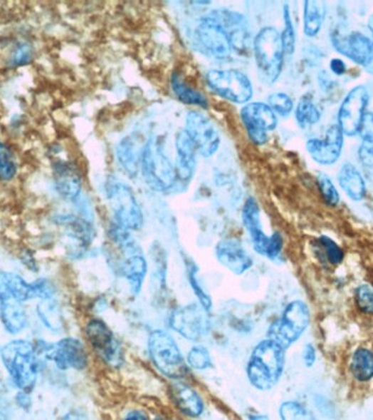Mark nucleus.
Wrapping results in <instances>:
<instances>
[{
  "label": "nucleus",
  "instance_id": "1",
  "mask_svg": "<svg viewBox=\"0 0 373 420\" xmlns=\"http://www.w3.org/2000/svg\"><path fill=\"white\" fill-rule=\"evenodd\" d=\"M286 349L270 338L254 346L248 360L247 378L260 391L273 389L282 378L286 362Z\"/></svg>",
  "mask_w": 373,
  "mask_h": 420
},
{
  "label": "nucleus",
  "instance_id": "2",
  "mask_svg": "<svg viewBox=\"0 0 373 420\" xmlns=\"http://www.w3.org/2000/svg\"><path fill=\"white\" fill-rule=\"evenodd\" d=\"M38 352L34 344L24 339L9 342L0 349V358L12 382L22 392L30 393L38 377Z\"/></svg>",
  "mask_w": 373,
  "mask_h": 420
},
{
  "label": "nucleus",
  "instance_id": "3",
  "mask_svg": "<svg viewBox=\"0 0 373 420\" xmlns=\"http://www.w3.org/2000/svg\"><path fill=\"white\" fill-rule=\"evenodd\" d=\"M149 359L166 378L180 380L188 374V366L179 346L163 329L152 331L147 339Z\"/></svg>",
  "mask_w": 373,
  "mask_h": 420
},
{
  "label": "nucleus",
  "instance_id": "4",
  "mask_svg": "<svg viewBox=\"0 0 373 420\" xmlns=\"http://www.w3.org/2000/svg\"><path fill=\"white\" fill-rule=\"evenodd\" d=\"M252 47L260 75L268 83H275L282 73L284 61V47L280 32L273 26H264L254 38Z\"/></svg>",
  "mask_w": 373,
  "mask_h": 420
},
{
  "label": "nucleus",
  "instance_id": "5",
  "mask_svg": "<svg viewBox=\"0 0 373 420\" xmlns=\"http://www.w3.org/2000/svg\"><path fill=\"white\" fill-rule=\"evenodd\" d=\"M141 168L147 184L157 192H166L175 183L177 171L164 151L163 141L159 138H151L145 143Z\"/></svg>",
  "mask_w": 373,
  "mask_h": 420
},
{
  "label": "nucleus",
  "instance_id": "6",
  "mask_svg": "<svg viewBox=\"0 0 373 420\" xmlns=\"http://www.w3.org/2000/svg\"><path fill=\"white\" fill-rule=\"evenodd\" d=\"M106 196L115 225L130 232L142 228V210L135 193L128 185L122 182H110L106 186Z\"/></svg>",
  "mask_w": 373,
  "mask_h": 420
},
{
  "label": "nucleus",
  "instance_id": "7",
  "mask_svg": "<svg viewBox=\"0 0 373 420\" xmlns=\"http://www.w3.org/2000/svg\"><path fill=\"white\" fill-rule=\"evenodd\" d=\"M310 323L308 305L300 300L287 304L280 319L270 324L268 338L280 344L285 349L296 343Z\"/></svg>",
  "mask_w": 373,
  "mask_h": 420
},
{
  "label": "nucleus",
  "instance_id": "8",
  "mask_svg": "<svg viewBox=\"0 0 373 420\" xmlns=\"http://www.w3.org/2000/svg\"><path fill=\"white\" fill-rule=\"evenodd\" d=\"M243 221L249 233L254 251L264 257L275 260L283 249V239L280 233L268 235L262 229L261 212L257 200L249 198L243 208Z\"/></svg>",
  "mask_w": 373,
  "mask_h": 420
},
{
  "label": "nucleus",
  "instance_id": "9",
  "mask_svg": "<svg viewBox=\"0 0 373 420\" xmlns=\"http://www.w3.org/2000/svg\"><path fill=\"white\" fill-rule=\"evenodd\" d=\"M206 83L217 96L233 103H248L253 96L249 77L237 69H213L206 75Z\"/></svg>",
  "mask_w": 373,
  "mask_h": 420
},
{
  "label": "nucleus",
  "instance_id": "10",
  "mask_svg": "<svg viewBox=\"0 0 373 420\" xmlns=\"http://www.w3.org/2000/svg\"><path fill=\"white\" fill-rule=\"evenodd\" d=\"M196 39L203 52L216 59H226L233 53L231 34L211 12L196 29Z\"/></svg>",
  "mask_w": 373,
  "mask_h": 420
},
{
  "label": "nucleus",
  "instance_id": "11",
  "mask_svg": "<svg viewBox=\"0 0 373 420\" xmlns=\"http://www.w3.org/2000/svg\"><path fill=\"white\" fill-rule=\"evenodd\" d=\"M85 335L94 352L106 364L118 368L124 364L122 346L103 319H90L85 327Z\"/></svg>",
  "mask_w": 373,
  "mask_h": 420
},
{
  "label": "nucleus",
  "instance_id": "12",
  "mask_svg": "<svg viewBox=\"0 0 373 420\" xmlns=\"http://www.w3.org/2000/svg\"><path fill=\"white\" fill-rule=\"evenodd\" d=\"M45 357L56 364L61 370H83L89 364L88 352L81 341L75 337H65L52 344H43L36 348Z\"/></svg>",
  "mask_w": 373,
  "mask_h": 420
},
{
  "label": "nucleus",
  "instance_id": "13",
  "mask_svg": "<svg viewBox=\"0 0 373 420\" xmlns=\"http://www.w3.org/2000/svg\"><path fill=\"white\" fill-rule=\"evenodd\" d=\"M169 325L182 337L191 342L201 341L211 329L208 311L204 310L199 303L176 309L169 317Z\"/></svg>",
  "mask_w": 373,
  "mask_h": 420
},
{
  "label": "nucleus",
  "instance_id": "14",
  "mask_svg": "<svg viewBox=\"0 0 373 420\" xmlns=\"http://www.w3.org/2000/svg\"><path fill=\"white\" fill-rule=\"evenodd\" d=\"M241 118L248 136L256 145H263L268 140V133L278 126L275 113L262 102L247 103L241 111Z\"/></svg>",
  "mask_w": 373,
  "mask_h": 420
},
{
  "label": "nucleus",
  "instance_id": "15",
  "mask_svg": "<svg viewBox=\"0 0 373 420\" xmlns=\"http://www.w3.org/2000/svg\"><path fill=\"white\" fill-rule=\"evenodd\" d=\"M184 130L191 138L196 151L203 157H212L219 150L221 136L212 121L206 116L194 111L189 112L186 118Z\"/></svg>",
  "mask_w": 373,
  "mask_h": 420
},
{
  "label": "nucleus",
  "instance_id": "16",
  "mask_svg": "<svg viewBox=\"0 0 373 420\" xmlns=\"http://www.w3.org/2000/svg\"><path fill=\"white\" fill-rule=\"evenodd\" d=\"M368 101V90L362 86L354 88L348 93L338 111V126L343 134L354 136L359 132Z\"/></svg>",
  "mask_w": 373,
  "mask_h": 420
},
{
  "label": "nucleus",
  "instance_id": "17",
  "mask_svg": "<svg viewBox=\"0 0 373 420\" xmlns=\"http://www.w3.org/2000/svg\"><path fill=\"white\" fill-rule=\"evenodd\" d=\"M336 50L348 58L359 63L373 75V42L359 32H352L347 38L333 36Z\"/></svg>",
  "mask_w": 373,
  "mask_h": 420
},
{
  "label": "nucleus",
  "instance_id": "18",
  "mask_svg": "<svg viewBox=\"0 0 373 420\" xmlns=\"http://www.w3.org/2000/svg\"><path fill=\"white\" fill-rule=\"evenodd\" d=\"M217 261L233 274H246L253 265V260L241 242L235 239L219 241L215 247Z\"/></svg>",
  "mask_w": 373,
  "mask_h": 420
},
{
  "label": "nucleus",
  "instance_id": "19",
  "mask_svg": "<svg viewBox=\"0 0 373 420\" xmlns=\"http://www.w3.org/2000/svg\"><path fill=\"white\" fill-rule=\"evenodd\" d=\"M343 132L338 125L327 130L325 140L310 139L307 143V150L320 165H333L341 155L343 147Z\"/></svg>",
  "mask_w": 373,
  "mask_h": 420
},
{
  "label": "nucleus",
  "instance_id": "20",
  "mask_svg": "<svg viewBox=\"0 0 373 420\" xmlns=\"http://www.w3.org/2000/svg\"><path fill=\"white\" fill-rule=\"evenodd\" d=\"M0 321L6 331L12 335L24 331L28 327V319L22 302L8 294H0Z\"/></svg>",
  "mask_w": 373,
  "mask_h": 420
},
{
  "label": "nucleus",
  "instance_id": "21",
  "mask_svg": "<svg viewBox=\"0 0 373 420\" xmlns=\"http://www.w3.org/2000/svg\"><path fill=\"white\" fill-rule=\"evenodd\" d=\"M172 399L180 413L188 417L198 418L204 411V401L189 385L176 383L171 389Z\"/></svg>",
  "mask_w": 373,
  "mask_h": 420
},
{
  "label": "nucleus",
  "instance_id": "22",
  "mask_svg": "<svg viewBox=\"0 0 373 420\" xmlns=\"http://www.w3.org/2000/svg\"><path fill=\"white\" fill-rule=\"evenodd\" d=\"M0 294H8L22 303L38 299L34 282H26L20 275L11 272H0Z\"/></svg>",
  "mask_w": 373,
  "mask_h": 420
},
{
  "label": "nucleus",
  "instance_id": "23",
  "mask_svg": "<svg viewBox=\"0 0 373 420\" xmlns=\"http://www.w3.org/2000/svg\"><path fill=\"white\" fill-rule=\"evenodd\" d=\"M176 153H177V175L182 179L191 178L196 169V148L186 130H182L176 136Z\"/></svg>",
  "mask_w": 373,
  "mask_h": 420
},
{
  "label": "nucleus",
  "instance_id": "24",
  "mask_svg": "<svg viewBox=\"0 0 373 420\" xmlns=\"http://www.w3.org/2000/svg\"><path fill=\"white\" fill-rule=\"evenodd\" d=\"M122 272L130 287L131 294H140L147 272V263L145 256L140 252L127 254L122 266Z\"/></svg>",
  "mask_w": 373,
  "mask_h": 420
},
{
  "label": "nucleus",
  "instance_id": "25",
  "mask_svg": "<svg viewBox=\"0 0 373 420\" xmlns=\"http://www.w3.org/2000/svg\"><path fill=\"white\" fill-rule=\"evenodd\" d=\"M56 188L65 200H75L81 192V179L77 170L69 163H58L55 165Z\"/></svg>",
  "mask_w": 373,
  "mask_h": 420
},
{
  "label": "nucleus",
  "instance_id": "26",
  "mask_svg": "<svg viewBox=\"0 0 373 420\" xmlns=\"http://www.w3.org/2000/svg\"><path fill=\"white\" fill-rule=\"evenodd\" d=\"M338 181L342 188L352 200L356 202L362 200L366 195V184H364V178L350 163H346L342 167L341 171L338 173Z\"/></svg>",
  "mask_w": 373,
  "mask_h": 420
},
{
  "label": "nucleus",
  "instance_id": "27",
  "mask_svg": "<svg viewBox=\"0 0 373 420\" xmlns=\"http://www.w3.org/2000/svg\"><path fill=\"white\" fill-rule=\"evenodd\" d=\"M325 4L319 0H307L303 4V32L307 36L319 34L325 17Z\"/></svg>",
  "mask_w": 373,
  "mask_h": 420
},
{
  "label": "nucleus",
  "instance_id": "28",
  "mask_svg": "<svg viewBox=\"0 0 373 420\" xmlns=\"http://www.w3.org/2000/svg\"><path fill=\"white\" fill-rule=\"evenodd\" d=\"M350 372L358 382L370 381L373 378V352L366 347L354 350L350 362Z\"/></svg>",
  "mask_w": 373,
  "mask_h": 420
},
{
  "label": "nucleus",
  "instance_id": "29",
  "mask_svg": "<svg viewBox=\"0 0 373 420\" xmlns=\"http://www.w3.org/2000/svg\"><path fill=\"white\" fill-rule=\"evenodd\" d=\"M61 225H65L69 233V237H73L79 242L80 247H89L94 237L93 228L88 221L77 217H65L61 219Z\"/></svg>",
  "mask_w": 373,
  "mask_h": 420
},
{
  "label": "nucleus",
  "instance_id": "30",
  "mask_svg": "<svg viewBox=\"0 0 373 420\" xmlns=\"http://www.w3.org/2000/svg\"><path fill=\"white\" fill-rule=\"evenodd\" d=\"M36 311L41 322L49 331H61L63 327V315H61V307L54 298L41 301Z\"/></svg>",
  "mask_w": 373,
  "mask_h": 420
},
{
  "label": "nucleus",
  "instance_id": "31",
  "mask_svg": "<svg viewBox=\"0 0 373 420\" xmlns=\"http://www.w3.org/2000/svg\"><path fill=\"white\" fill-rule=\"evenodd\" d=\"M172 87H173L174 92L178 99L184 103L201 106V108H208L209 102L206 96H203L198 90L186 85L184 80L176 73H174L172 77Z\"/></svg>",
  "mask_w": 373,
  "mask_h": 420
},
{
  "label": "nucleus",
  "instance_id": "32",
  "mask_svg": "<svg viewBox=\"0 0 373 420\" xmlns=\"http://www.w3.org/2000/svg\"><path fill=\"white\" fill-rule=\"evenodd\" d=\"M117 155L120 165L125 171L130 175H135L139 170V163H141V155L137 150V146L131 139L126 138L118 145Z\"/></svg>",
  "mask_w": 373,
  "mask_h": 420
},
{
  "label": "nucleus",
  "instance_id": "33",
  "mask_svg": "<svg viewBox=\"0 0 373 420\" xmlns=\"http://www.w3.org/2000/svg\"><path fill=\"white\" fill-rule=\"evenodd\" d=\"M186 278L192 288L194 296L198 298L199 304L206 311H210L212 308V299L210 294L203 288L199 280L198 267L194 262H186Z\"/></svg>",
  "mask_w": 373,
  "mask_h": 420
},
{
  "label": "nucleus",
  "instance_id": "34",
  "mask_svg": "<svg viewBox=\"0 0 373 420\" xmlns=\"http://www.w3.org/2000/svg\"><path fill=\"white\" fill-rule=\"evenodd\" d=\"M295 116H296L299 126L307 128V127L317 124L321 118V114L310 99L303 98L297 106Z\"/></svg>",
  "mask_w": 373,
  "mask_h": 420
},
{
  "label": "nucleus",
  "instance_id": "35",
  "mask_svg": "<svg viewBox=\"0 0 373 420\" xmlns=\"http://www.w3.org/2000/svg\"><path fill=\"white\" fill-rule=\"evenodd\" d=\"M282 420H317L313 414L298 401H284L280 407Z\"/></svg>",
  "mask_w": 373,
  "mask_h": 420
},
{
  "label": "nucleus",
  "instance_id": "36",
  "mask_svg": "<svg viewBox=\"0 0 373 420\" xmlns=\"http://www.w3.org/2000/svg\"><path fill=\"white\" fill-rule=\"evenodd\" d=\"M186 364L194 370L204 371L213 366L210 352L203 346H194L186 354Z\"/></svg>",
  "mask_w": 373,
  "mask_h": 420
},
{
  "label": "nucleus",
  "instance_id": "37",
  "mask_svg": "<svg viewBox=\"0 0 373 420\" xmlns=\"http://www.w3.org/2000/svg\"><path fill=\"white\" fill-rule=\"evenodd\" d=\"M16 173V163L14 153L6 143H0V180L9 181Z\"/></svg>",
  "mask_w": 373,
  "mask_h": 420
},
{
  "label": "nucleus",
  "instance_id": "38",
  "mask_svg": "<svg viewBox=\"0 0 373 420\" xmlns=\"http://www.w3.org/2000/svg\"><path fill=\"white\" fill-rule=\"evenodd\" d=\"M284 24L285 28L280 34V39H282L284 52L286 54L292 55L295 51V45H296V36H295L294 24H293L292 17H290V8L287 5L284 8Z\"/></svg>",
  "mask_w": 373,
  "mask_h": 420
},
{
  "label": "nucleus",
  "instance_id": "39",
  "mask_svg": "<svg viewBox=\"0 0 373 420\" xmlns=\"http://www.w3.org/2000/svg\"><path fill=\"white\" fill-rule=\"evenodd\" d=\"M268 106L273 110L275 114L280 116H288L294 108V103L287 94L278 92V93L270 94L268 98Z\"/></svg>",
  "mask_w": 373,
  "mask_h": 420
},
{
  "label": "nucleus",
  "instance_id": "40",
  "mask_svg": "<svg viewBox=\"0 0 373 420\" xmlns=\"http://www.w3.org/2000/svg\"><path fill=\"white\" fill-rule=\"evenodd\" d=\"M356 303L364 314L373 315V287L362 285L356 290Z\"/></svg>",
  "mask_w": 373,
  "mask_h": 420
},
{
  "label": "nucleus",
  "instance_id": "41",
  "mask_svg": "<svg viewBox=\"0 0 373 420\" xmlns=\"http://www.w3.org/2000/svg\"><path fill=\"white\" fill-rule=\"evenodd\" d=\"M317 184H319L320 190L325 198V202L330 206H336L340 202V195L331 180L325 175V173H319L317 175Z\"/></svg>",
  "mask_w": 373,
  "mask_h": 420
},
{
  "label": "nucleus",
  "instance_id": "42",
  "mask_svg": "<svg viewBox=\"0 0 373 420\" xmlns=\"http://www.w3.org/2000/svg\"><path fill=\"white\" fill-rule=\"evenodd\" d=\"M320 245L325 249V255L332 265H338L341 264L344 260V252L342 251L341 247L336 245L333 240L330 239L329 237L322 235L319 239Z\"/></svg>",
  "mask_w": 373,
  "mask_h": 420
},
{
  "label": "nucleus",
  "instance_id": "43",
  "mask_svg": "<svg viewBox=\"0 0 373 420\" xmlns=\"http://www.w3.org/2000/svg\"><path fill=\"white\" fill-rule=\"evenodd\" d=\"M359 158L367 178L373 183V143H362L359 149Z\"/></svg>",
  "mask_w": 373,
  "mask_h": 420
},
{
  "label": "nucleus",
  "instance_id": "44",
  "mask_svg": "<svg viewBox=\"0 0 373 420\" xmlns=\"http://www.w3.org/2000/svg\"><path fill=\"white\" fill-rule=\"evenodd\" d=\"M358 133L366 143H373V113H364Z\"/></svg>",
  "mask_w": 373,
  "mask_h": 420
},
{
  "label": "nucleus",
  "instance_id": "45",
  "mask_svg": "<svg viewBox=\"0 0 373 420\" xmlns=\"http://www.w3.org/2000/svg\"><path fill=\"white\" fill-rule=\"evenodd\" d=\"M30 59L31 48L28 45H23V46H20L19 48L16 50V52L14 53L12 61H14V65H22V63H28Z\"/></svg>",
  "mask_w": 373,
  "mask_h": 420
},
{
  "label": "nucleus",
  "instance_id": "46",
  "mask_svg": "<svg viewBox=\"0 0 373 420\" xmlns=\"http://www.w3.org/2000/svg\"><path fill=\"white\" fill-rule=\"evenodd\" d=\"M315 359H317L315 348L311 344H307L303 349V362L308 368H311L315 364Z\"/></svg>",
  "mask_w": 373,
  "mask_h": 420
},
{
  "label": "nucleus",
  "instance_id": "47",
  "mask_svg": "<svg viewBox=\"0 0 373 420\" xmlns=\"http://www.w3.org/2000/svg\"><path fill=\"white\" fill-rule=\"evenodd\" d=\"M16 403L19 405L21 409H28L31 405H32V401H31L30 393L20 392L19 394L16 396Z\"/></svg>",
  "mask_w": 373,
  "mask_h": 420
},
{
  "label": "nucleus",
  "instance_id": "48",
  "mask_svg": "<svg viewBox=\"0 0 373 420\" xmlns=\"http://www.w3.org/2000/svg\"><path fill=\"white\" fill-rule=\"evenodd\" d=\"M332 71L336 75H343L346 71V65L342 59L334 58L332 59L331 63H330Z\"/></svg>",
  "mask_w": 373,
  "mask_h": 420
},
{
  "label": "nucleus",
  "instance_id": "49",
  "mask_svg": "<svg viewBox=\"0 0 373 420\" xmlns=\"http://www.w3.org/2000/svg\"><path fill=\"white\" fill-rule=\"evenodd\" d=\"M10 417H11V409L9 404L0 399V420H10Z\"/></svg>",
  "mask_w": 373,
  "mask_h": 420
},
{
  "label": "nucleus",
  "instance_id": "50",
  "mask_svg": "<svg viewBox=\"0 0 373 420\" xmlns=\"http://www.w3.org/2000/svg\"><path fill=\"white\" fill-rule=\"evenodd\" d=\"M124 420H149V416L143 411H132L127 414Z\"/></svg>",
  "mask_w": 373,
  "mask_h": 420
},
{
  "label": "nucleus",
  "instance_id": "51",
  "mask_svg": "<svg viewBox=\"0 0 373 420\" xmlns=\"http://www.w3.org/2000/svg\"><path fill=\"white\" fill-rule=\"evenodd\" d=\"M248 420H270L268 415L263 414H249Z\"/></svg>",
  "mask_w": 373,
  "mask_h": 420
},
{
  "label": "nucleus",
  "instance_id": "52",
  "mask_svg": "<svg viewBox=\"0 0 373 420\" xmlns=\"http://www.w3.org/2000/svg\"><path fill=\"white\" fill-rule=\"evenodd\" d=\"M63 420H84L81 415L77 413H69L63 418Z\"/></svg>",
  "mask_w": 373,
  "mask_h": 420
},
{
  "label": "nucleus",
  "instance_id": "53",
  "mask_svg": "<svg viewBox=\"0 0 373 420\" xmlns=\"http://www.w3.org/2000/svg\"><path fill=\"white\" fill-rule=\"evenodd\" d=\"M369 28H370L371 32L373 34V16H371L370 19H369Z\"/></svg>",
  "mask_w": 373,
  "mask_h": 420
},
{
  "label": "nucleus",
  "instance_id": "54",
  "mask_svg": "<svg viewBox=\"0 0 373 420\" xmlns=\"http://www.w3.org/2000/svg\"><path fill=\"white\" fill-rule=\"evenodd\" d=\"M154 420H167V419H164V418H162V417H157V418H155Z\"/></svg>",
  "mask_w": 373,
  "mask_h": 420
}]
</instances>
